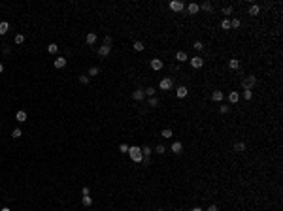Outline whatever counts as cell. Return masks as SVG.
<instances>
[{
    "label": "cell",
    "mask_w": 283,
    "mask_h": 211,
    "mask_svg": "<svg viewBox=\"0 0 283 211\" xmlns=\"http://www.w3.org/2000/svg\"><path fill=\"white\" fill-rule=\"evenodd\" d=\"M53 64H55V68H64V66H66V59H64V57H59V59H55Z\"/></svg>",
    "instance_id": "obj_13"
},
{
    "label": "cell",
    "mask_w": 283,
    "mask_h": 211,
    "mask_svg": "<svg viewBox=\"0 0 283 211\" xmlns=\"http://www.w3.org/2000/svg\"><path fill=\"white\" fill-rule=\"evenodd\" d=\"M142 155H143V158H149V155H151V147H142Z\"/></svg>",
    "instance_id": "obj_24"
},
{
    "label": "cell",
    "mask_w": 283,
    "mask_h": 211,
    "mask_svg": "<svg viewBox=\"0 0 283 211\" xmlns=\"http://www.w3.org/2000/svg\"><path fill=\"white\" fill-rule=\"evenodd\" d=\"M149 106H151V107H157L159 106V98H157V96H151V98H149Z\"/></svg>",
    "instance_id": "obj_27"
},
{
    "label": "cell",
    "mask_w": 283,
    "mask_h": 211,
    "mask_svg": "<svg viewBox=\"0 0 283 211\" xmlns=\"http://www.w3.org/2000/svg\"><path fill=\"white\" fill-rule=\"evenodd\" d=\"M232 9H234L232 6H226V8H223V15H230V13H232Z\"/></svg>",
    "instance_id": "obj_34"
},
{
    "label": "cell",
    "mask_w": 283,
    "mask_h": 211,
    "mask_svg": "<svg viewBox=\"0 0 283 211\" xmlns=\"http://www.w3.org/2000/svg\"><path fill=\"white\" fill-rule=\"evenodd\" d=\"M228 109H230L228 106H221V107H219V111H221V113H228Z\"/></svg>",
    "instance_id": "obj_41"
},
{
    "label": "cell",
    "mask_w": 283,
    "mask_h": 211,
    "mask_svg": "<svg viewBox=\"0 0 283 211\" xmlns=\"http://www.w3.org/2000/svg\"><path fill=\"white\" fill-rule=\"evenodd\" d=\"M193 47L196 49V51H202V49H204V44H202V42H194V45H193Z\"/></svg>",
    "instance_id": "obj_33"
},
{
    "label": "cell",
    "mask_w": 283,
    "mask_h": 211,
    "mask_svg": "<svg viewBox=\"0 0 283 211\" xmlns=\"http://www.w3.org/2000/svg\"><path fill=\"white\" fill-rule=\"evenodd\" d=\"M110 51H111L110 45H100V47H98V57H102V59H104V57L110 55Z\"/></svg>",
    "instance_id": "obj_8"
},
{
    "label": "cell",
    "mask_w": 283,
    "mask_h": 211,
    "mask_svg": "<svg viewBox=\"0 0 283 211\" xmlns=\"http://www.w3.org/2000/svg\"><path fill=\"white\" fill-rule=\"evenodd\" d=\"M47 51H49V53H57V51H59V45H57V44H49L47 45Z\"/></svg>",
    "instance_id": "obj_26"
},
{
    "label": "cell",
    "mask_w": 283,
    "mask_h": 211,
    "mask_svg": "<svg viewBox=\"0 0 283 211\" xmlns=\"http://www.w3.org/2000/svg\"><path fill=\"white\" fill-rule=\"evenodd\" d=\"M164 151H166L164 145H157V149H155V153H159V155H164Z\"/></svg>",
    "instance_id": "obj_38"
},
{
    "label": "cell",
    "mask_w": 283,
    "mask_h": 211,
    "mask_svg": "<svg viewBox=\"0 0 283 211\" xmlns=\"http://www.w3.org/2000/svg\"><path fill=\"white\" fill-rule=\"evenodd\" d=\"M187 12L191 13V15H194V13H198V12H200V6H198V4H194V2H191V4L187 6Z\"/></svg>",
    "instance_id": "obj_11"
},
{
    "label": "cell",
    "mask_w": 283,
    "mask_h": 211,
    "mask_svg": "<svg viewBox=\"0 0 283 211\" xmlns=\"http://www.w3.org/2000/svg\"><path fill=\"white\" fill-rule=\"evenodd\" d=\"M0 211H12V209H8V207H2V209H0Z\"/></svg>",
    "instance_id": "obj_47"
},
{
    "label": "cell",
    "mask_w": 283,
    "mask_h": 211,
    "mask_svg": "<svg viewBox=\"0 0 283 211\" xmlns=\"http://www.w3.org/2000/svg\"><path fill=\"white\" fill-rule=\"evenodd\" d=\"M159 87H161V91H170L174 87V79L172 78H164V79H161Z\"/></svg>",
    "instance_id": "obj_3"
},
{
    "label": "cell",
    "mask_w": 283,
    "mask_h": 211,
    "mask_svg": "<svg viewBox=\"0 0 283 211\" xmlns=\"http://www.w3.org/2000/svg\"><path fill=\"white\" fill-rule=\"evenodd\" d=\"M110 44H111V38H110V36H106V38H104V45H110Z\"/></svg>",
    "instance_id": "obj_42"
},
{
    "label": "cell",
    "mask_w": 283,
    "mask_h": 211,
    "mask_svg": "<svg viewBox=\"0 0 283 211\" xmlns=\"http://www.w3.org/2000/svg\"><path fill=\"white\" fill-rule=\"evenodd\" d=\"M79 81L83 85H87V83H89V75H79Z\"/></svg>",
    "instance_id": "obj_40"
},
{
    "label": "cell",
    "mask_w": 283,
    "mask_h": 211,
    "mask_svg": "<svg viewBox=\"0 0 283 211\" xmlns=\"http://www.w3.org/2000/svg\"><path fill=\"white\" fill-rule=\"evenodd\" d=\"M176 211H178V209H176Z\"/></svg>",
    "instance_id": "obj_49"
},
{
    "label": "cell",
    "mask_w": 283,
    "mask_h": 211,
    "mask_svg": "<svg viewBox=\"0 0 283 211\" xmlns=\"http://www.w3.org/2000/svg\"><path fill=\"white\" fill-rule=\"evenodd\" d=\"M230 28H240V19H232L230 21Z\"/></svg>",
    "instance_id": "obj_31"
},
{
    "label": "cell",
    "mask_w": 283,
    "mask_h": 211,
    "mask_svg": "<svg viewBox=\"0 0 283 211\" xmlns=\"http://www.w3.org/2000/svg\"><path fill=\"white\" fill-rule=\"evenodd\" d=\"M257 85V75H247V78L242 79V89L244 91H251Z\"/></svg>",
    "instance_id": "obj_2"
},
{
    "label": "cell",
    "mask_w": 283,
    "mask_h": 211,
    "mask_svg": "<svg viewBox=\"0 0 283 211\" xmlns=\"http://www.w3.org/2000/svg\"><path fill=\"white\" fill-rule=\"evenodd\" d=\"M157 211H162V209H157Z\"/></svg>",
    "instance_id": "obj_48"
},
{
    "label": "cell",
    "mask_w": 283,
    "mask_h": 211,
    "mask_svg": "<svg viewBox=\"0 0 283 211\" xmlns=\"http://www.w3.org/2000/svg\"><path fill=\"white\" fill-rule=\"evenodd\" d=\"M23 42H25V36H23V34H17V36H15V44H23Z\"/></svg>",
    "instance_id": "obj_35"
},
{
    "label": "cell",
    "mask_w": 283,
    "mask_h": 211,
    "mask_svg": "<svg viewBox=\"0 0 283 211\" xmlns=\"http://www.w3.org/2000/svg\"><path fill=\"white\" fill-rule=\"evenodd\" d=\"M244 98L245 100H251V98H253V92H251V91H244Z\"/></svg>",
    "instance_id": "obj_36"
},
{
    "label": "cell",
    "mask_w": 283,
    "mask_h": 211,
    "mask_svg": "<svg viewBox=\"0 0 283 211\" xmlns=\"http://www.w3.org/2000/svg\"><path fill=\"white\" fill-rule=\"evenodd\" d=\"M132 47H134V51H143V47H146V45H143L142 42H134V45H132Z\"/></svg>",
    "instance_id": "obj_29"
},
{
    "label": "cell",
    "mask_w": 283,
    "mask_h": 211,
    "mask_svg": "<svg viewBox=\"0 0 283 211\" xmlns=\"http://www.w3.org/2000/svg\"><path fill=\"white\" fill-rule=\"evenodd\" d=\"M187 92H189L187 87H185V85H179L178 91H176V96H178V98H185V96H187Z\"/></svg>",
    "instance_id": "obj_7"
},
{
    "label": "cell",
    "mask_w": 283,
    "mask_h": 211,
    "mask_svg": "<svg viewBox=\"0 0 283 211\" xmlns=\"http://www.w3.org/2000/svg\"><path fill=\"white\" fill-rule=\"evenodd\" d=\"M8 28H9V25H8L6 21H2V23H0V36H4V34H6V32H8Z\"/></svg>",
    "instance_id": "obj_21"
},
{
    "label": "cell",
    "mask_w": 283,
    "mask_h": 211,
    "mask_svg": "<svg viewBox=\"0 0 283 211\" xmlns=\"http://www.w3.org/2000/svg\"><path fill=\"white\" fill-rule=\"evenodd\" d=\"M161 136H162V138H166V140H168V138H172V136H174V132L170 130V128H164V130L161 132Z\"/></svg>",
    "instance_id": "obj_22"
},
{
    "label": "cell",
    "mask_w": 283,
    "mask_h": 211,
    "mask_svg": "<svg viewBox=\"0 0 283 211\" xmlns=\"http://www.w3.org/2000/svg\"><path fill=\"white\" fill-rule=\"evenodd\" d=\"M170 9H172V12H183L185 9V4L183 2H179V0H172V2H170Z\"/></svg>",
    "instance_id": "obj_4"
},
{
    "label": "cell",
    "mask_w": 283,
    "mask_h": 211,
    "mask_svg": "<svg viewBox=\"0 0 283 211\" xmlns=\"http://www.w3.org/2000/svg\"><path fill=\"white\" fill-rule=\"evenodd\" d=\"M228 68H230V70H238V68H240V60H238V59H230V60H228Z\"/></svg>",
    "instance_id": "obj_16"
},
{
    "label": "cell",
    "mask_w": 283,
    "mask_h": 211,
    "mask_svg": "<svg viewBox=\"0 0 283 211\" xmlns=\"http://www.w3.org/2000/svg\"><path fill=\"white\" fill-rule=\"evenodd\" d=\"M181 151H183V145H181V141H174V143H172V153H176V155H179Z\"/></svg>",
    "instance_id": "obj_12"
},
{
    "label": "cell",
    "mask_w": 283,
    "mask_h": 211,
    "mask_svg": "<svg viewBox=\"0 0 283 211\" xmlns=\"http://www.w3.org/2000/svg\"><path fill=\"white\" fill-rule=\"evenodd\" d=\"M223 96H225V94H223L221 91H213V92H212V100H213V102H221V100H223Z\"/></svg>",
    "instance_id": "obj_14"
},
{
    "label": "cell",
    "mask_w": 283,
    "mask_h": 211,
    "mask_svg": "<svg viewBox=\"0 0 283 211\" xmlns=\"http://www.w3.org/2000/svg\"><path fill=\"white\" fill-rule=\"evenodd\" d=\"M119 151H121V153H128V145H127V143H121V145H119Z\"/></svg>",
    "instance_id": "obj_39"
},
{
    "label": "cell",
    "mask_w": 283,
    "mask_h": 211,
    "mask_svg": "<svg viewBox=\"0 0 283 211\" xmlns=\"http://www.w3.org/2000/svg\"><path fill=\"white\" fill-rule=\"evenodd\" d=\"M2 72H4V64L0 62V74H2Z\"/></svg>",
    "instance_id": "obj_45"
},
{
    "label": "cell",
    "mask_w": 283,
    "mask_h": 211,
    "mask_svg": "<svg viewBox=\"0 0 283 211\" xmlns=\"http://www.w3.org/2000/svg\"><path fill=\"white\" fill-rule=\"evenodd\" d=\"M208 211H217V205H210V207H208Z\"/></svg>",
    "instance_id": "obj_44"
},
{
    "label": "cell",
    "mask_w": 283,
    "mask_h": 211,
    "mask_svg": "<svg viewBox=\"0 0 283 211\" xmlns=\"http://www.w3.org/2000/svg\"><path fill=\"white\" fill-rule=\"evenodd\" d=\"M128 157H130V158H132V162H136V164L143 162L142 147H128Z\"/></svg>",
    "instance_id": "obj_1"
},
{
    "label": "cell",
    "mask_w": 283,
    "mask_h": 211,
    "mask_svg": "<svg viewBox=\"0 0 283 211\" xmlns=\"http://www.w3.org/2000/svg\"><path fill=\"white\" fill-rule=\"evenodd\" d=\"M12 136H13V138H21V136H23V132H21V128H15V130L12 132Z\"/></svg>",
    "instance_id": "obj_32"
},
{
    "label": "cell",
    "mask_w": 283,
    "mask_h": 211,
    "mask_svg": "<svg viewBox=\"0 0 283 211\" xmlns=\"http://www.w3.org/2000/svg\"><path fill=\"white\" fill-rule=\"evenodd\" d=\"M15 119H17L19 123H25L27 121V111H17L15 113Z\"/></svg>",
    "instance_id": "obj_18"
},
{
    "label": "cell",
    "mask_w": 283,
    "mask_h": 211,
    "mask_svg": "<svg viewBox=\"0 0 283 211\" xmlns=\"http://www.w3.org/2000/svg\"><path fill=\"white\" fill-rule=\"evenodd\" d=\"M81 192H83V196H89V189H87V187H83V190H81Z\"/></svg>",
    "instance_id": "obj_43"
},
{
    "label": "cell",
    "mask_w": 283,
    "mask_h": 211,
    "mask_svg": "<svg viewBox=\"0 0 283 211\" xmlns=\"http://www.w3.org/2000/svg\"><path fill=\"white\" fill-rule=\"evenodd\" d=\"M98 72H100V70L96 68V66H92V68L89 70V75H98Z\"/></svg>",
    "instance_id": "obj_37"
},
{
    "label": "cell",
    "mask_w": 283,
    "mask_h": 211,
    "mask_svg": "<svg viewBox=\"0 0 283 211\" xmlns=\"http://www.w3.org/2000/svg\"><path fill=\"white\" fill-rule=\"evenodd\" d=\"M234 151H238V153L245 151V143H244V141H236V143H234Z\"/></svg>",
    "instance_id": "obj_20"
},
{
    "label": "cell",
    "mask_w": 283,
    "mask_h": 211,
    "mask_svg": "<svg viewBox=\"0 0 283 211\" xmlns=\"http://www.w3.org/2000/svg\"><path fill=\"white\" fill-rule=\"evenodd\" d=\"M162 66H164V64H162V60H161V59H153V60H151V68L155 70V72L162 70Z\"/></svg>",
    "instance_id": "obj_10"
},
{
    "label": "cell",
    "mask_w": 283,
    "mask_h": 211,
    "mask_svg": "<svg viewBox=\"0 0 283 211\" xmlns=\"http://www.w3.org/2000/svg\"><path fill=\"white\" fill-rule=\"evenodd\" d=\"M83 205H85V207L92 205V198H91V196H83Z\"/></svg>",
    "instance_id": "obj_30"
},
{
    "label": "cell",
    "mask_w": 283,
    "mask_h": 211,
    "mask_svg": "<svg viewBox=\"0 0 283 211\" xmlns=\"http://www.w3.org/2000/svg\"><path fill=\"white\" fill-rule=\"evenodd\" d=\"M143 92H146L149 98H151V96H155V89H153V87H147V89H143Z\"/></svg>",
    "instance_id": "obj_28"
},
{
    "label": "cell",
    "mask_w": 283,
    "mask_h": 211,
    "mask_svg": "<svg viewBox=\"0 0 283 211\" xmlns=\"http://www.w3.org/2000/svg\"><path fill=\"white\" fill-rule=\"evenodd\" d=\"M176 60L183 64V62H187V60H189V57H187V53H185V51H178V53H176Z\"/></svg>",
    "instance_id": "obj_9"
},
{
    "label": "cell",
    "mask_w": 283,
    "mask_h": 211,
    "mask_svg": "<svg viewBox=\"0 0 283 211\" xmlns=\"http://www.w3.org/2000/svg\"><path fill=\"white\" fill-rule=\"evenodd\" d=\"M238 100H240V94H238L236 91H232V92L228 94V102H230V104H236Z\"/></svg>",
    "instance_id": "obj_15"
},
{
    "label": "cell",
    "mask_w": 283,
    "mask_h": 211,
    "mask_svg": "<svg viewBox=\"0 0 283 211\" xmlns=\"http://www.w3.org/2000/svg\"><path fill=\"white\" fill-rule=\"evenodd\" d=\"M200 9H204V12H212L213 6H212V2H204L202 6H200Z\"/></svg>",
    "instance_id": "obj_23"
},
{
    "label": "cell",
    "mask_w": 283,
    "mask_h": 211,
    "mask_svg": "<svg viewBox=\"0 0 283 211\" xmlns=\"http://www.w3.org/2000/svg\"><path fill=\"white\" fill-rule=\"evenodd\" d=\"M132 98H134L136 102H142L143 98H146V92H143V89H136L134 92H132Z\"/></svg>",
    "instance_id": "obj_6"
},
{
    "label": "cell",
    "mask_w": 283,
    "mask_h": 211,
    "mask_svg": "<svg viewBox=\"0 0 283 211\" xmlns=\"http://www.w3.org/2000/svg\"><path fill=\"white\" fill-rule=\"evenodd\" d=\"M221 28H223V30H228L230 28V21H228V19H223V21H221Z\"/></svg>",
    "instance_id": "obj_25"
},
{
    "label": "cell",
    "mask_w": 283,
    "mask_h": 211,
    "mask_svg": "<svg viewBox=\"0 0 283 211\" xmlns=\"http://www.w3.org/2000/svg\"><path fill=\"white\" fill-rule=\"evenodd\" d=\"M259 13H260V8L257 6V4H251V6H249V15H253V17H255V15H259Z\"/></svg>",
    "instance_id": "obj_17"
},
{
    "label": "cell",
    "mask_w": 283,
    "mask_h": 211,
    "mask_svg": "<svg viewBox=\"0 0 283 211\" xmlns=\"http://www.w3.org/2000/svg\"><path fill=\"white\" fill-rule=\"evenodd\" d=\"M191 211H202V209H200V207H193Z\"/></svg>",
    "instance_id": "obj_46"
},
{
    "label": "cell",
    "mask_w": 283,
    "mask_h": 211,
    "mask_svg": "<svg viewBox=\"0 0 283 211\" xmlns=\"http://www.w3.org/2000/svg\"><path fill=\"white\" fill-rule=\"evenodd\" d=\"M85 42L89 44V45H92V44L96 42V34H95V32H89V34H87V38H85Z\"/></svg>",
    "instance_id": "obj_19"
},
{
    "label": "cell",
    "mask_w": 283,
    "mask_h": 211,
    "mask_svg": "<svg viewBox=\"0 0 283 211\" xmlns=\"http://www.w3.org/2000/svg\"><path fill=\"white\" fill-rule=\"evenodd\" d=\"M189 62H191L193 68H202L204 59H202V57H193V59H189Z\"/></svg>",
    "instance_id": "obj_5"
}]
</instances>
